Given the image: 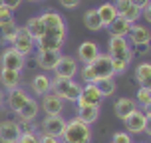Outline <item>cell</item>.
Segmentation results:
<instances>
[{"mask_svg":"<svg viewBox=\"0 0 151 143\" xmlns=\"http://www.w3.org/2000/svg\"><path fill=\"white\" fill-rule=\"evenodd\" d=\"M18 123V127H20V133H36V125H32V121H22V119H18L16 121Z\"/></svg>","mask_w":151,"mask_h":143,"instance_id":"obj_35","label":"cell"},{"mask_svg":"<svg viewBox=\"0 0 151 143\" xmlns=\"http://www.w3.org/2000/svg\"><path fill=\"white\" fill-rule=\"evenodd\" d=\"M24 58L22 54H18L14 48H6L4 52H2V58H0V66L4 70H14V72H22L24 68Z\"/></svg>","mask_w":151,"mask_h":143,"instance_id":"obj_10","label":"cell"},{"mask_svg":"<svg viewBox=\"0 0 151 143\" xmlns=\"http://www.w3.org/2000/svg\"><path fill=\"white\" fill-rule=\"evenodd\" d=\"M80 2H82V0H60V4L64 8H78Z\"/></svg>","mask_w":151,"mask_h":143,"instance_id":"obj_40","label":"cell"},{"mask_svg":"<svg viewBox=\"0 0 151 143\" xmlns=\"http://www.w3.org/2000/svg\"><path fill=\"white\" fill-rule=\"evenodd\" d=\"M135 109H137V103H135V99H131V98H119L115 101V106H113L115 117H119V119L129 117Z\"/></svg>","mask_w":151,"mask_h":143,"instance_id":"obj_19","label":"cell"},{"mask_svg":"<svg viewBox=\"0 0 151 143\" xmlns=\"http://www.w3.org/2000/svg\"><path fill=\"white\" fill-rule=\"evenodd\" d=\"M99 54L101 52H99V46L96 42H82L80 48H78V58H80V62H82L83 66L86 64H91Z\"/></svg>","mask_w":151,"mask_h":143,"instance_id":"obj_15","label":"cell"},{"mask_svg":"<svg viewBox=\"0 0 151 143\" xmlns=\"http://www.w3.org/2000/svg\"><path fill=\"white\" fill-rule=\"evenodd\" d=\"M121 18H125L129 24H135L137 20L141 18V8L135 6V4L131 2V4H129V8L125 10V12H123V14H121Z\"/></svg>","mask_w":151,"mask_h":143,"instance_id":"obj_32","label":"cell"},{"mask_svg":"<svg viewBox=\"0 0 151 143\" xmlns=\"http://www.w3.org/2000/svg\"><path fill=\"white\" fill-rule=\"evenodd\" d=\"M131 64V58H111V70L113 74H123L127 66Z\"/></svg>","mask_w":151,"mask_h":143,"instance_id":"obj_33","label":"cell"},{"mask_svg":"<svg viewBox=\"0 0 151 143\" xmlns=\"http://www.w3.org/2000/svg\"><path fill=\"white\" fill-rule=\"evenodd\" d=\"M42 109L46 115H60L64 109V99L50 91V93L42 96Z\"/></svg>","mask_w":151,"mask_h":143,"instance_id":"obj_14","label":"cell"},{"mask_svg":"<svg viewBox=\"0 0 151 143\" xmlns=\"http://www.w3.org/2000/svg\"><path fill=\"white\" fill-rule=\"evenodd\" d=\"M34 46H36V42H34V38L28 34V30H26V28H18L14 40H12V48H14L18 54H22L24 58H26L28 54H32Z\"/></svg>","mask_w":151,"mask_h":143,"instance_id":"obj_7","label":"cell"},{"mask_svg":"<svg viewBox=\"0 0 151 143\" xmlns=\"http://www.w3.org/2000/svg\"><path fill=\"white\" fill-rule=\"evenodd\" d=\"M109 34L111 36H117V38H127V34H129V28H131V24L125 20V18H121V16H117L115 20H113L109 26Z\"/></svg>","mask_w":151,"mask_h":143,"instance_id":"obj_23","label":"cell"},{"mask_svg":"<svg viewBox=\"0 0 151 143\" xmlns=\"http://www.w3.org/2000/svg\"><path fill=\"white\" fill-rule=\"evenodd\" d=\"M135 80L139 86H149V82H151V64L149 62H141L135 68Z\"/></svg>","mask_w":151,"mask_h":143,"instance_id":"obj_29","label":"cell"},{"mask_svg":"<svg viewBox=\"0 0 151 143\" xmlns=\"http://www.w3.org/2000/svg\"><path fill=\"white\" fill-rule=\"evenodd\" d=\"M28 2H44V0H28Z\"/></svg>","mask_w":151,"mask_h":143,"instance_id":"obj_43","label":"cell"},{"mask_svg":"<svg viewBox=\"0 0 151 143\" xmlns=\"http://www.w3.org/2000/svg\"><path fill=\"white\" fill-rule=\"evenodd\" d=\"M38 143H62V141H60V137H56V135L40 133V135H38Z\"/></svg>","mask_w":151,"mask_h":143,"instance_id":"obj_36","label":"cell"},{"mask_svg":"<svg viewBox=\"0 0 151 143\" xmlns=\"http://www.w3.org/2000/svg\"><path fill=\"white\" fill-rule=\"evenodd\" d=\"M38 101L36 99H32L28 98V101L22 106V109L18 111V119H22V121H34L36 119V115H38Z\"/></svg>","mask_w":151,"mask_h":143,"instance_id":"obj_25","label":"cell"},{"mask_svg":"<svg viewBox=\"0 0 151 143\" xmlns=\"http://www.w3.org/2000/svg\"><path fill=\"white\" fill-rule=\"evenodd\" d=\"M135 103L143 107L145 115L149 117L151 115L149 113V107H151V88L149 86H141L139 88V91H137V96H135Z\"/></svg>","mask_w":151,"mask_h":143,"instance_id":"obj_26","label":"cell"},{"mask_svg":"<svg viewBox=\"0 0 151 143\" xmlns=\"http://www.w3.org/2000/svg\"><path fill=\"white\" fill-rule=\"evenodd\" d=\"M96 12H98L99 20H101V24H104V28H107V26L117 18V12H115V8H113L111 2H104L99 8H96Z\"/></svg>","mask_w":151,"mask_h":143,"instance_id":"obj_22","label":"cell"},{"mask_svg":"<svg viewBox=\"0 0 151 143\" xmlns=\"http://www.w3.org/2000/svg\"><path fill=\"white\" fill-rule=\"evenodd\" d=\"M4 98H6V96H4V93L0 91V107H2V103H4Z\"/></svg>","mask_w":151,"mask_h":143,"instance_id":"obj_42","label":"cell"},{"mask_svg":"<svg viewBox=\"0 0 151 143\" xmlns=\"http://www.w3.org/2000/svg\"><path fill=\"white\" fill-rule=\"evenodd\" d=\"M99 117V106H86V107H78V119L83 123H96Z\"/></svg>","mask_w":151,"mask_h":143,"instance_id":"obj_24","label":"cell"},{"mask_svg":"<svg viewBox=\"0 0 151 143\" xmlns=\"http://www.w3.org/2000/svg\"><path fill=\"white\" fill-rule=\"evenodd\" d=\"M0 6H2V0H0Z\"/></svg>","mask_w":151,"mask_h":143,"instance_id":"obj_44","label":"cell"},{"mask_svg":"<svg viewBox=\"0 0 151 143\" xmlns=\"http://www.w3.org/2000/svg\"><path fill=\"white\" fill-rule=\"evenodd\" d=\"M123 123H125L127 133H143V131H147L149 117L145 115V111H141V109H135V111L131 113L129 117H125V119H123Z\"/></svg>","mask_w":151,"mask_h":143,"instance_id":"obj_8","label":"cell"},{"mask_svg":"<svg viewBox=\"0 0 151 143\" xmlns=\"http://www.w3.org/2000/svg\"><path fill=\"white\" fill-rule=\"evenodd\" d=\"M131 2H135V0H131Z\"/></svg>","mask_w":151,"mask_h":143,"instance_id":"obj_45","label":"cell"},{"mask_svg":"<svg viewBox=\"0 0 151 143\" xmlns=\"http://www.w3.org/2000/svg\"><path fill=\"white\" fill-rule=\"evenodd\" d=\"M111 143H133L131 141V133H127V131H117V133H113Z\"/></svg>","mask_w":151,"mask_h":143,"instance_id":"obj_34","label":"cell"},{"mask_svg":"<svg viewBox=\"0 0 151 143\" xmlns=\"http://www.w3.org/2000/svg\"><path fill=\"white\" fill-rule=\"evenodd\" d=\"M149 2H151V0H135L133 4H135V6H139L141 10H145V8H149Z\"/></svg>","mask_w":151,"mask_h":143,"instance_id":"obj_41","label":"cell"},{"mask_svg":"<svg viewBox=\"0 0 151 143\" xmlns=\"http://www.w3.org/2000/svg\"><path fill=\"white\" fill-rule=\"evenodd\" d=\"M60 50H46V52H38L36 56V62H38V66L42 70H54L56 68V64H58V60H60Z\"/></svg>","mask_w":151,"mask_h":143,"instance_id":"obj_18","label":"cell"},{"mask_svg":"<svg viewBox=\"0 0 151 143\" xmlns=\"http://www.w3.org/2000/svg\"><path fill=\"white\" fill-rule=\"evenodd\" d=\"M62 143H90L91 141V129L88 123L80 121L78 117L72 121H66V127L60 135Z\"/></svg>","mask_w":151,"mask_h":143,"instance_id":"obj_2","label":"cell"},{"mask_svg":"<svg viewBox=\"0 0 151 143\" xmlns=\"http://www.w3.org/2000/svg\"><path fill=\"white\" fill-rule=\"evenodd\" d=\"M96 86H98L101 98H109V96H113L115 90H117V86H115V82H113V78H109V80H98Z\"/></svg>","mask_w":151,"mask_h":143,"instance_id":"obj_31","label":"cell"},{"mask_svg":"<svg viewBox=\"0 0 151 143\" xmlns=\"http://www.w3.org/2000/svg\"><path fill=\"white\" fill-rule=\"evenodd\" d=\"M111 70V58L107 54H99L91 64H86L82 70V80L86 83H96L98 80H109L113 78Z\"/></svg>","mask_w":151,"mask_h":143,"instance_id":"obj_1","label":"cell"},{"mask_svg":"<svg viewBox=\"0 0 151 143\" xmlns=\"http://www.w3.org/2000/svg\"><path fill=\"white\" fill-rule=\"evenodd\" d=\"M30 83H32V91H34L36 96H40V98L52 91V80H50V78H48L46 74H38V75H34Z\"/></svg>","mask_w":151,"mask_h":143,"instance_id":"obj_20","label":"cell"},{"mask_svg":"<svg viewBox=\"0 0 151 143\" xmlns=\"http://www.w3.org/2000/svg\"><path fill=\"white\" fill-rule=\"evenodd\" d=\"M101 93H99L98 86L96 83H86L82 88V93H80V98L76 99V103L78 107H86V106H99L101 103Z\"/></svg>","mask_w":151,"mask_h":143,"instance_id":"obj_9","label":"cell"},{"mask_svg":"<svg viewBox=\"0 0 151 143\" xmlns=\"http://www.w3.org/2000/svg\"><path fill=\"white\" fill-rule=\"evenodd\" d=\"M52 93L58 98L66 99V101H76L82 93V86L74 80H62V78H54L52 80Z\"/></svg>","mask_w":151,"mask_h":143,"instance_id":"obj_4","label":"cell"},{"mask_svg":"<svg viewBox=\"0 0 151 143\" xmlns=\"http://www.w3.org/2000/svg\"><path fill=\"white\" fill-rule=\"evenodd\" d=\"M20 127L18 123L12 119H4L0 121V143H16L20 139Z\"/></svg>","mask_w":151,"mask_h":143,"instance_id":"obj_12","label":"cell"},{"mask_svg":"<svg viewBox=\"0 0 151 143\" xmlns=\"http://www.w3.org/2000/svg\"><path fill=\"white\" fill-rule=\"evenodd\" d=\"M16 143H20V141H16Z\"/></svg>","mask_w":151,"mask_h":143,"instance_id":"obj_46","label":"cell"},{"mask_svg":"<svg viewBox=\"0 0 151 143\" xmlns=\"http://www.w3.org/2000/svg\"><path fill=\"white\" fill-rule=\"evenodd\" d=\"M64 127H66V119L62 115H46V119L42 121V133H50V135L60 137Z\"/></svg>","mask_w":151,"mask_h":143,"instance_id":"obj_13","label":"cell"},{"mask_svg":"<svg viewBox=\"0 0 151 143\" xmlns=\"http://www.w3.org/2000/svg\"><path fill=\"white\" fill-rule=\"evenodd\" d=\"M6 20H12V10L2 4V6H0V24L6 22Z\"/></svg>","mask_w":151,"mask_h":143,"instance_id":"obj_37","label":"cell"},{"mask_svg":"<svg viewBox=\"0 0 151 143\" xmlns=\"http://www.w3.org/2000/svg\"><path fill=\"white\" fill-rule=\"evenodd\" d=\"M107 50H109V58H131L133 60V50L129 46L127 38H117V36H109L107 42Z\"/></svg>","mask_w":151,"mask_h":143,"instance_id":"obj_5","label":"cell"},{"mask_svg":"<svg viewBox=\"0 0 151 143\" xmlns=\"http://www.w3.org/2000/svg\"><path fill=\"white\" fill-rule=\"evenodd\" d=\"M151 40V32L147 26H141V24H131L129 28V34H127V42L129 46H147Z\"/></svg>","mask_w":151,"mask_h":143,"instance_id":"obj_11","label":"cell"},{"mask_svg":"<svg viewBox=\"0 0 151 143\" xmlns=\"http://www.w3.org/2000/svg\"><path fill=\"white\" fill-rule=\"evenodd\" d=\"M18 141L20 143H38V133H22Z\"/></svg>","mask_w":151,"mask_h":143,"instance_id":"obj_38","label":"cell"},{"mask_svg":"<svg viewBox=\"0 0 151 143\" xmlns=\"http://www.w3.org/2000/svg\"><path fill=\"white\" fill-rule=\"evenodd\" d=\"M4 101L8 103L10 111L18 113L20 109H22V106L28 101V93H26L22 88H16V90H10V91H8V98H4Z\"/></svg>","mask_w":151,"mask_h":143,"instance_id":"obj_16","label":"cell"},{"mask_svg":"<svg viewBox=\"0 0 151 143\" xmlns=\"http://www.w3.org/2000/svg\"><path fill=\"white\" fill-rule=\"evenodd\" d=\"M78 74V62L72 56H60V60L54 68V78H62V80H74Z\"/></svg>","mask_w":151,"mask_h":143,"instance_id":"obj_6","label":"cell"},{"mask_svg":"<svg viewBox=\"0 0 151 143\" xmlns=\"http://www.w3.org/2000/svg\"><path fill=\"white\" fill-rule=\"evenodd\" d=\"M0 82H2V86H4L8 91H10V90H16V88L20 86V72L0 68Z\"/></svg>","mask_w":151,"mask_h":143,"instance_id":"obj_21","label":"cell"},{"mask_svg":"<svg viewBox=\"0 0 151 143\" xmlns=\"http://www.w3.org/2000/svg\"><path fill=\"white\" fill-rule=\"evenodd\" d=\"M66 32L68 28H58V30H44V34L36 40V46L38 52H46V50H60L64 42H66Z\"/></svg>","mask_w":151,"mask_h":143,"instance_id":"obj_3","label":"cell"},{"mask_svg":"<svg viewBox=\"0 0 151 143\" xmlns=\"http://www.w3.org/2000/svg\"><path fill=\"white\" fill-rule=\"evenodd\" d=\"M24 28H26V30H28V34L34 38V42H36L38 38L44 34V24H42V20H40V16L30 18V20H28V24H26Z\"/></svg>","mask_w":151,"mask_h":143,"instance_id":"obj_30","label":"cell"},{"mask_svg":"<svg viewBox=\"0 0 151 143\" xmlns=\"http://www.w3.org/2000/svg\"><path fill=\"white\" fill-rule=\"evenodd\" d=\"M18 28H20V26L14 22V18H12V20H6V22H2V24H0V38H2L4 42H10V44H12V40H14Z\"/></svg>","mask_w":151,"mask_h":143,"instance_id":"obj_27","label":"cell"},{"mask_svg":"<svg viewBox=\"0 0 151 143\" xmlns=\"http://www.w3.org/2000/svg\"><path fill=\"white\" fill-rule=\"evenodd\" d=\"M2 4H4L6 8H10V10L14 12L16 8H18L20 4H22V0H2Z\"/></svg>","mask_w":151,"mask_h":143,"instance_id":"obj_39","label":"cell"},{"mask_svg":"<svg viewBox=\"0 0 151 143\" xmlns=\"http://www.w3.org/2000/svg\"><path fill=\"white\" fill-rule=\"evenodd\" d=\"M40 20L44 24V30H58V28H64L66 26L62 14L56 12V10H46V12H42L40 14Z\"/></svg>","mask_w":151,"mask_h":143,"instance_id":"obj_17","label":"cell"},{"mask_svg":"<svg viewBox=\"0 0 151 143\" xmlns=\"http://www.w3.org/2000/svg\"><path fill=\"white\" fill-rule=\"evenodd\" d=\"M83 24H86V28L91 30V32H99L101 28H104V24H101V20H99L96 8H91V10H88V12L83 14Z\"/></svg>","mask_w":151,"mask_h":143,"instance_id":"obj_28","label":"cell"}]
</instances>
